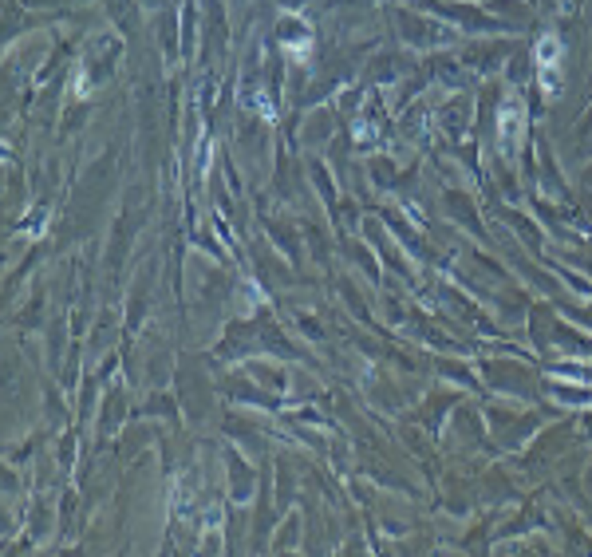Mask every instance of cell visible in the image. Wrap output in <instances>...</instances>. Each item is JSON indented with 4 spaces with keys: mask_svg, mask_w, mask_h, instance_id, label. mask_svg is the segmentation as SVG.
<instances>
[{
    "mask_svg": "<svg viewBox=\"0 0 592 557\" xmlns=\"http://www.w3.org/2000/svg\"><path fill=\"white\" fill-rule=\"evenodd\" d=\"M537 63H541L545 91H557V75H553V68L561 63V40H557V36H541V40H537Z\"/></svg>",
    "mask_w": 592,
    "mask_h": 557,
    "instance_id": "1",
    "label": "cell"
},
{
    "mask_svg": "<svg viewBox=\"0 0 592 557\" xmlns=\"http://www.w3.org/2000/svg\"><path fill=\"white\" fill-rule=\"evenodd\" d=\"M497 127H502V150L509 155V150H513V143H518V131H521V99H518V95L506 99Z\"/></svg>",
    "mask_w": 592,
    "mask_h": 557,
    "instance_id": "2",
    "label": "cell"
}]
</instances>
